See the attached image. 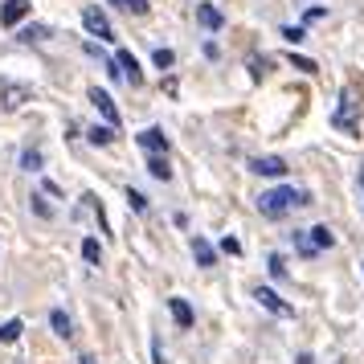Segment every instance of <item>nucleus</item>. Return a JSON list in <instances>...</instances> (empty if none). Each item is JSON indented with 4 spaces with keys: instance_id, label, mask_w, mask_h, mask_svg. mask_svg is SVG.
Returning a JSON list of instances; mask_svg holds the SVG:
<instances>
[{
    "instance_id": "bb28decb",
    "label": "nucleus",
    "mask_w": 364,
    "mask_h": 364,
    "mask_svg": "<svg viewBox=\"0 0 364 364\" xmlns=\"http://www.w3.org/2000/svg\"><path fill=\"white\" fill-rule=\"evenodd\" d=\"M148 0H123V13H132V17H148Z\"/></svg>"
},
{
    "instance_id": "7c9ffc66",
    "label": "nucleus",
    "mask_w": 364,
    "mask_h": 364,
    "mask_svg": "<svg viewBox=\"0 0 364 364\" xmlns=\"http://www.w3.org/2000/svg\"><path fill=\"white\" fill-rule=\"evenodd\" d=\"M266 66H270L266 58H250V70H254V78H262V74H266Z\"/></svg>"
},
{
    "instance_id": "72a5a7b5",
    "label": "nucleus",
    "mask_w": 364,
    "mask_h": 364,
    "mask_svg": "<svg viewBox=\"0 0 364 364\" xmlns=\"http://www.w3.org/2000/svg\"><path fill=\"white\" fill-rule=\"evenodd\" d=\"M299 364H315V360H311V352H303V356H299Z\"/></svg>"
},
{
    "instance_id": "2f4dec72",
    "label": "nucleus",
    "mask_w": 364,
    "mask_h": 364,
    "mask_svg": "<svg viewBox=\"0 0 364 364\" xmlns=\"http://www.w3.org/2000/svg\"><path fill=\"white\" fill-rule=\"evenodd\" d=\"M33 209H37V217H53V209H50L41 197H33Z\"/></svg>"
},
{
    "instance_id": "ddd939ff",
    "label": "nucleus",
    "mask_w": 364,
    "mask_h": 364,
    "mask_svg": "<svg viewBox=\"0 0 364 364\" xmlns=\"http://www.w3.org/2000/svg\"><path fill=\"white\" fill-rule=\"evenodd\" d=\"M168 311H172V319H176V328L181 331H188L193 328V319H197L193 307H188V299H168Z\"/></svg>"
},
{
    "instance_id": "9d476101",
    "label": "nucleus",
    "mask_w": 364,
    "mask_h": 364,
    "mask_svg": "<svg viewBox=\"0 0 364 364\" xmlns=\"http://www.w3.org/2000/svg\"><path fill=\"white\" fill-rule=\"evenodd\" d=\"M197 25L209 29V33H221V29H225V13H221L217 4H197Z\"/></svg>"
},
{
    "instance_id": "2eb2a0df",
    "label": "nucleus",
    "mask_w": 364,
    "mask_h": 364,
    "mask_svg": "<svg viewBox=\"0 0 364 364\" xmlns=\"http://www.w3.org/2000/svg\"><path fill=\"white\" fill-rule=\"evenodd\" d=\"M86 139H90L95 148H111V144H115V127H107V123H95V127L86 132Z\"/></svg>"
},
{
    "instance_id": "a211bd4d",
    "label": "nucleus",
    "mask_w": 364,
    "mask_h": 364,
    "mask_svg": "<svg viewBox=\"0 0 364 364\" xmlns=\"http://www.w3.org/2000/svg\"><path fill=\"white\" fill-rule=\"evenodd\" d=\"M148 172L156 176V181H172V164H168V156H148Z\"/></svg>"
},
{
    "instance_id": "5701e85b",
    "label": "nucleus",
    "mask_w": 364,
    "mask_h": 364,
    "mask_svg": "<svg viewBox=\"0 0 364 364\" xmlns=\"http://www.w3.org/2000/svg\"><path fill=\"white\" fill-rule=\"evenodd\" d=\"M21 168H25V172H41V151L25 148V151H21Z\"/></svg>"
},
{
    "instance_id": "4be33fe9",
    "label": "nucleus",
    "mask_w": 364,
    "mask_h": 364,
    "mask_svg": "<svg viewBox=\"0 0 364 364\" xmlns=\"http://www.w3.org/2000/svg\"><path fill=\"white\" fill-rule=\"evenodd\" d=\"M151 66H156V70H172V66H176V53L160 46V50L151 53Z\"/></svg>"
},
{
    "instance_id": "f8f14e48",
    "label": "nucleus",
    "mask_w": 364,
    "mask_h": 364,
    "mask_svg": "<svg viewBox=\"0 0 364 364\" xmlns=\"http://www.w3.org/2000/svg\"><path fill=\"white\" fill-rule=\"evenodd\" d=\"M188 250H193V258H197V266H205V270H209V266H217V250L209 246V242H205L200 233H193V242H188Z\"/></svg>"
},
{
    "instance_id": "f03ea898",
    "label": "nucleus",
    "mask_w": 364,
    "mask_h": 364,
    "mask_svg": "<svg viewBox=\"0 0 364 364\" xmlns=\"http://www.w3.org/2000/svg\"><path fill=\"white\" fill-rule=\"evenodd\" d=\"M356 111H360L356 90L344 86V90H340V107H336V115H331V127H336V132H344V135H360V119H356Z\"/></svg>"
},
{
    "instance_id": "393cba45",
    "label": "nucleus",
    "mask_w": 364,
    "mask_h": 364,
    "mask_svg": "<svg viewBox=\"0 0 364 364\" xmlns=\"http://www.w3.org/2000/svg\"><path fill=\"white\" fill-rule=\"evenodd\" d=\"M282 37H287L291 46H299V41H307V29H303V25H282Z\"/></svg>"
},
{
    "instance_id": "473e14b6",
    "label": "nucleus",
    "mask_w": 364,
    "mask_h": 364,
    "mask_svg": "<svg viewBox=\"0 0 364 364\" xmlns=\"http://www.w3.org/2000/svg\"><path fill=\"white\" fill-rule=\"evenodd\" d=\"M151 360H156V364H168V360H164V352H160V344H151Z\"/></svg>"
},
{
    "instance_id": "6ab92c4d",
    "label": "nucleus",
    "mask_w": 364,
    "mask_h": 364,
    "mask_svg": "<svg viewBox=\"0 0 364 364\" xmlns=\"http://www.w3.org/2000/svg\"><path fill=\"white\" fill-rule=\"evenodd\" d=\"M291 242H295L299 258H315V254H319V250H315V242L307 237V230H295V233H291Z\"/></svg>"
},
{
    "instance_id": "39448f33",
    "label": "nucleus",
    "mask_w": 364,
    "mask_h": 364,
    "mask_svg": "<svg viewBox=\"0 0 364 364\" xmlns=\"http://www.w3.org/2000/svg\"><path fill=\"white\" fill-rule=\"evenodd\" d=\"M29 13H33V0H4V4H0V25H4V29H17Z\"/></svg>"
},
{
    "instance_id": "aec40b11",
    "label": "nucleus",
    "mask_w": 364,
    "mask_h": 364,
    "mask_svg": "<svg viewBox=\"0 0 364 364\" xmlns=\"http://www.w3.org/2000/svg\"><path fill=\"white\" fill-rule=\"evenodd\" d=\"M21 319H9V323H0V344H17L21 340Z\"/></svg>"
},
{
    "instance_id": "0eeeda50",
    "label": "nucleus",
    "mask_w": 364,
    "mask_h": 364,
    "mask_svg": "<svg viewBox=\"0 0 364 364\" xmlns=\"http://www.w3.org/2000/svg\"><path fill=\"white\" fill-rule=\"evenodd\" d=\"M254 299H258L270 315H282V319H291V315H295V307H291V303H282L279 291H270V287H254Z\"/></svg>"
},
{
    "instance_id": "b1692460",
    "label": "nucleus",
    "mask_w": 364,
    "mask_h": 364,
    "mask_svg": "<svg viewBox=\"0 0 364 364\" xmlns=\"http://www.w3.org/2000/svg\"><path fill=\"white\" fill-rule=\"evenodd\" d=\"M127 209H135V213H148V197H144L139 188H127Z\"/></svg>"
},
{
    "instance_id": "20e7f679",
    "label": "nucleus",
    "mask_w": 364,
    "mask_h": 364,
    "mask_svg": "<svg viewBox=\"0 0 364 364\" xmlns=\"http://www.w3.org/2000/svg\"><path fill=\"white\" fill-rule=\"evenodd\" d=\"M82 29L90 37H99V41H115V29H111L107 13H102V9H95V4H86V9H82Z\"/></svg>"
},
{
    "instance_id": "f257e3e1",
    "label": "nucleus",
    "mask_w": 364,
    "mask_h": 364,
    "mask_svg": "<svg viewBox=\"0 0 364 364\" xmlns=\"http://www.w3.org/2000/svg\"><path fill=\"white\" fill-rule=\"evenodd\" d=\"M303 205H311V193L307 188L279 184V188H266L262 197H258V213L270 217V221H279V217H287L291 209H303Z\"/></svg>"
},
{
    "instance_id": "f704fd0d",
    "label": "nucleus",
    "mask_w": 364,
    "mask_h": 364,
    "mask_svg": "<svg viewBox=\"0 0 364 364\" xmlns=\"http://www.w3.org/2000/svg\"><path fill=\"white\" fill-rule=\"evenodd\" d=\"M78 364H99V360H95V356H82V360H78Z\"/></svg>"
},
{
    "instance_id": "f3484780",
    "label": "nucleus",
    "mask_w": 364,
    "mask_h": 364,
    "mask_svg": "<svg viewBox=\"0 0 364 364\" xmlns=\"http://www.w3.org/2000/svg\"><path fill=\"white\" fill-rule=\"evenodd\" d=\"M307 237H311V242H315V250H319V254H323V250H331V246H336V233H331L328 225H311V230H307Z\"/></svg>"
},
{
    "instance_id": "423d86ee",
    "label": "nucleus",
    "mask_w": 364,
    "mask_h": 364,
    "mask_svg": "<svg viewBox=\"0 0 364 364\" xmlns=\"http://www.w3.org/2000/svg\"><path fill=\"white\" fill-rule=\"evenodd\" d=\"M90 102H95V111L102 115V123L119 132V107H115V99H111L107 90H99V86H90Z\"/></svg>"
},
{
    "instance_id": "4468645a",
    "label": "nucleus",
    "mask_w": 364,
    "mask_h": 364,
    "mask_svg": "<svg viewBox=\"0 0 364 364\" xmlns=\"http://www.w3.org/2000/svg\"><path fill=\"white\" fill-rule=\"evenodd\" d=\"M50 328H53V336H62V340H70L74 336V319H70L62 307H53L50 311Z\"/></svg>"
},
{
    "instance_id": "c9c22d12",
    "label": "nucleus",
    "mask_w": 364,
    "mask_h": 364,
    "mask_svg": "<svg viewBox=\"0 0 364 364\" xmlns=\"http://www.w3.org/2000/svg\"><path fill=\"white\" fill-rule=\"evenodd\" d=\"M356 184H360V188H364V168H360V176H356Z\"/></svg>"
},
{
    "instance_id": "dca6fc26",
    "label": "nucleus",
    "mask_w": 364,
    "mask_h": 364,
    "mask_svg": "<svg viewBox=\"0 0 364 364\" xmlns=\"http://www.w3.org/2000/svg\"><path fill=\"white\" fill-rule=\"evenodd\" d=\"M50 37H53L50 25H25V29H21V41H25V46H41V41H50Z\"/></svg>"
},
{
    "instance_id": "6e6552de",
    "label": "nucleus",
    "mask_w": 364,
    "mask_h": 364,
    "mask_svg": "<svg viewBox=\"0 0 364 364\" xmlns=\"http://www.w3.org/2000/svg\"><path fill=\"white\" fill-rule=\"evenodd\" d=\"M135 144L148 151V156H168V135L160 127H144V132L135 135Z\"/></svg>"
},
{
    "instance_id": "9b49d317",
    "label": "nucleus",
    "mask_w": 364,
    "mask_h": 364,
    "mask_svg": "<svg viewBox=\"0 0 364 364\" xmlns=\"http://www.w3.org/2000/svg\"><path fill=\"white\" fill-rule=\"evenodd\" d=\"M115 62H119V70H123V78L132 86H139L144 82V70H139V58H135L132 50H115Z\"/></svg>"
},
{
    "instance_id": "412c9836",
    "label": "nucleus",
    "mask_w": 364,
    "mask_h": 364,
    "mask_svg": "<svg viewBox=\"0 0 364 364\" xmlns=\"http://www.w3.org/2000/svg\"><path fill=\"white\" fill-rule=\"evenodd\" d=\"M82 258L90 266H102V246L95 242V237H82Z\"/></svg>"
},
{
    "instance_id": "c85d7f7f",
    "label": "nucleus",
    "mask_w": 364,
    "mask_h": 364,
    "mask_svg": "<svg viewBox=\"0 0 364 364\" xmlns=\"http://www.w3.org/2000/svg\"><path fill=\"white\" fill-rule=\"evenodd\" d=\"M221 254H233V258H237V254H242V242H237V237H221Z\"/></svg>"
},
{
    "instance_id": "a878e982",
    "label": "nucleus",
    "mask_w": 364,
    "mask_h": 364,
    "mask_svg": "<svg viewBox=\"0 0 364 364\" xmlns=\"http://www.w3.org/2000/svg\"><path fill=\"white\" fill-rule=\"evenodd\" d=\"M266 270H270L274 279H287V262H282V254H270V258H266Z\"/></svg>"
},
{
    "instance_id": "c756f323",
    "label": "nucleus",
    "mask_w": 364,
    "mask_h": 364,
    "mask_svg": "<svg viewBox=\"0 0 364 364\" xmlns=\"http://www.w3.org/2000/svg\"><path fill=\"white\" fill-rule=\"evenodd\" d=\"M328 17V9H319V4H315V9H307V13H303V21H307V25H311V21H323Z\"/></svg>"
},
{
    "instance_id": "cd10ccee",
    "label": "nucleus",
    "mask_w": 364,
    "mask_h": 364,
    "mask_svg": "<svg viewBox=\"0 0 364 364\" xmlns=\"http://www.w3.org/2000/svg\"><path fill=\"white\" fill-rule=\"evenodd\" d=\"M291 66H295V70H303V74H315V70H319V66L311 62V58H299V53H291Z\"/></svg>"
},
{
    "instance_id": "e433bc0d",
    "label": "nucleus",
    "mask_w": 364,
    "mask_h": 364,
    "mask_svg": "<svg viewBox=\"0 0 364 364\" xmlns=\"http://www.w3.org/2000/svg\"><path fill=\"white\" fill-rule=\"evenodd\" d=\"M360 270H364V262H360Z\"/></svg>"
},
{
    "instance_id": "7ed1b4c3",
    "label": "nucleus",
    "mask_w": 364,
    "mask_h": 364,
    "mask_svg": "<svg viewBox=\"0 0 364 364\" xmlns=\"http://www.w3.org/2000/svg\"><path fill=\"white\" fill-rule=\"evenodd\" d=\"M25 102H33V86L29 82H13V78H0V111L13 115Z\"/></svg>"
},
{
    "instance_id": "1a4fd4ad",
    "label": "nucleus",
    "mask_w": 364,
    "mask_h": 364,
    "mask_svg": "<svg viewBox=\"0 0 364 364\" xmlns=\"http://www.w3.org/2000/svg\"><path fill=\"white\" fill-rule=\"evenodd\" d=\"M250 172L279 181V176H287V160H282V156H254V160H250Z\"/></svg>"
}]
</instances>
